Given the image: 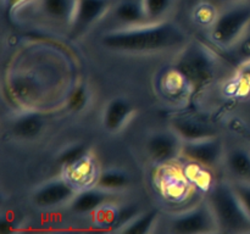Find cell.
Segmentation results:
<instances>
[{
	"mask_svg": "<svg viewBox=\"0 0 250 234\" xmlns=\"http://www.w3.org/2000/svg\"><path fill=\"white\" fill-rule=\"evenodd\" d=\"M116 195L115 193L106 192V190L92 185V187L81 189L67 207L77 214H89L93 212H98L110 202H114Z\"/></svg>",
	"mask_w": 250,
	"mask_h": 234,
	"instance_id": "4fadbf2b",
	"label": "cell"
},
{
	"mask_svg": "<svg viewBox=\"0 0 250 234\" xmlns=\"http://www.w3.org/2000/svg\"><path fill=\"white\" fill-rule=\"evenodd\" d=\"M77 0H33L12 16L11 21L32 23L49 32L70 31Z\"/></svg>",
	"mask_w": 250,
	"mask_h": 234,
	"instance_id": "277c9868",
	"label": "cell"
},
{
	"mask_svg": "<svg viewBox=\"0 0 250 234\" xmlns=\"http://www.w3.org/2000/svg\"><path fill=\"white\" fill-rule=\"evenodd\" d=\"M66 172V177L71 180L80 189L92 187L97 180L99 172L95 167V162L93 156L89 153L78 160L77 162L72 163L68 167L63 168Z\"/></svg>",
	"mask_w": 250,
	"mask_h": 234,
	"instance_id": "e0dca14e",
	"label": "cell"
},
{
	"mask_svg": "<svg viewBox=\"0 0 250 234\" xmlns=\"http://www.w3.org/2000/svg\"><path fill=\"white\" fill-rule=\"evenodd\" d=\"M208 201L214 211L219 233H249L250 216L234 192L232 182H215Z\"/></svg>",
	"mask_w": 250,
	"mask_h": 234,
	"instance_id": "3957f363",
	"label": "cell"
},
{
	"mask_svg": "<svg viewBox=\"0 0 250 234\" xmlns=\"http://www.w3.org/2000/svg\"><path fill=\"white\" fill-rule=\"evenodd\" d=\"M159 222V212L156 210H149L146 212H139L138 214L129 219L126 224L117 229L120 233L146 234L151 233L156 228Z\"/></svg>",
	"mask_w": 250,
	"mask_h": 234,
	"instance_id": "ffe728a7",
	"label": "cell"
},
{
	"mask_svg": "<svg viewBox=\"0 0 250 234\" xmlns=\"http://www.w3.org/2000/svg\"><path fill=\"white\" fill-rule=\"evenodd\" d=\"M224 5L234 4V2H242V1H248V0H220Z\"/></svg>",
	"mask_w": 250,
	"mask_h": 234,
	"instance_id": "83f0119b",
	"label": "cell"
},
{
	"mask_svg": "<svg viewBox=\"0 0 250 234\" xmlns=\"http://www.w3.org/2000/svg\"><path fill=\"white\" fill-rule=\"evenodd\" d=\"M214 58L203 45L188 43L183 48L182 55L176 63V70L190 85H199L214 75Z\"/></svg>",
	"mask_w": 250,
	"mask_h": 234,
	"instance_id": "52a82bcc",
	"label": "cell"
},
{
	"mask_svg": "<svg viewBox=\"0 0 250 234\" xmlns=\"http://www.w3.org/2000/svg\"><path fill=\"white\" fill-rule=\"evenodd\" d=\"M183 140L172 128L151 134L146 144V154L156 165H167L182 155Z\"/></svg>",
	"mask_w": 250,
	"mask_h": 234,
	"instance_id": "8fae6325",
	"label": "cell"
},
{
	"mask_svg": "<svg viewBox=\"0 0 250 234\" xmlns=\"http://www.w3.org/2000/svg\"><path fill=\"white\" fill-rule=\"evenodd\" d=\"M93 185L106 192L119 194L131 187L132 178L128 173L120 168H107L99 172L97 180Z\"/></svg>",
	"mask_w": 250,
	"mask_h": 234,
	"instance_id": "ac0fdd59",
	"label": "cell"
},
{
	"mask_svg": "<svg viewBox=\"0 0 250 234\" xmlns=\"http://www.w3.org/2000/svg\"><path fill=\"white\" fill-rule=\"evenodd\" d=\"M188 2H189V4H192V5H194V4H197V2H199V1H202V0H187Z\"/></svg>",
	"mask_w": 250,
	"mask_h": 234,
	"instance_id": "f1b7e54d",
	"label": "cell"
},
{
	"mask_svg": "<svg viewBox=\"0 0 250 234\" xmlns=\"http://www.w3.org/2000/svg\"><path fill=\"white\" fill-rule=\"evenodd\" d=\"M80 190V188L73 184L66 176H61L38 185L32 193V201L42 210L68 206Z\"/></svg>",
	"mask_w": 250,
	"mask_h": 234,
	"instance_id": "ba28073f",
	"label": "cell"
},
{
	"mask_svg": "<svg viewBox=\"0 0 250 234\" xmlns=\"http://www.w3.org/2000/svg\"><path fill=\"white\" fill-rule=\"evenodd\" d=\"M45 127V118L39 110H22L10 123L12 136L29 140L41 136Z\"/></svg>",
	"mask_w": 250,
	"mask_h": 234,
	"instance_id": "5bb4252c",
	"label": "cell"
},
{
	"mask_svg": "<svg viewBox=\"0 0 250 234\" xmlns=\"http://www.w3.org/2000/svg\"><path fill=\"white\" fill-rule=\"evenodd\" d=\"M217 12L219 11H216L214 5L202 0V1L193 5L192 19L199 26H207L209 28L216 19Z\"/></svg>",
	"mask_w": 250,
	"mask_h": 234,
	"instance_id": "603a6c76",
	"label": "cell"
},
{
	"mask_svg": "<svg viewBox=\"0 0 250 234\" xmlns=\"http://www.w3.org/2000/svg\"><path fill=\"white\" fill-rule=\"evenodd\" d=\"M23 60L9 68L4 89L23 110H39L67 97L71 87V62L53 46H41L21 56Z\"/></svg>",
	"mask_w": 250,
	"mask_h": 234,
	"instance_id": "6da1fadb",
	"label": "cell"
},
{
	"mask_svg": "<svg viewBox=\"0 0 250 234\" xmlns=\"http://www.w3.org/2000/svg\"><path fill=\"white\" fill-rule=\"evenodd\" d=\"M229 54L237 60L250 61V28L239 39L238 43L229 50Z\"/></svg>",
	"mask_w": 250,
	"mask_h": 234,
	"instance_id": "d4e9b609",
	"label": "cell"
},
{
	"mask_svg": "<svg viewBox=\"0 0 250 234\" xmlns=\"http://www.w3.org/2000/svg\"><path fill=\"white\" fill-rule=\"evenodd\" d=\"M32 1H33V0H1L2 11H4L5 16L11 21L12 16H14L19 10H21L22 7H24L26 5H28L29 2Z\"/></svg>",
	"mask_w": 250,
	"mask_h": 234,
	"instance_id": "4316f807",
	"label": "cell"
},
{
	"mask_svg": "<svg viewBox=\"0 0 250 234\" xmlns=\"http://www.w3.org/2000/svg\"><path fill=\"white\" fill-rule=\"evenodd\" d=\"M171 128L183 141L199 140L216 136V129L192 117H175L171 122Z\"/></svg>",
	"mask_w": 250,
	"mask_h": 234,
	"instance_id": "2e32d148",
	"label": "cell"
},
{
	"mask_svg": "<svg viewBox=\"0 0 250 234\" xmlns=\"http://www.w3.org/2000/svg\"><path fill=\"white\" fill-rule=\"evenodd\" d=\"M231 182L232 185H233L234 192L237 193L239 200H241L250 216V180L234 179L231 180Z\"/></svg>",
	"mask_w": 250,
	"mask_h": 234,
	"instance_id": "484cf974",
	"label": "cell"
},
{
	"mask_svg": "<svg viewBox=\"0 0 250 234\" xmlns=\"http://www.w3.org/2000/svg\"><path fill=\"white\" fill-rule=\"evenodd\" d=\"M167 232L173 234L219 233L216 218L208 199L172 214L167 221Z\"/></svg>",
	"mask_w": 250,
	"mask_h": 234,
	"instance_id": "8992f818",
	"label": "cell"
},
{
	"mask_svg": "<svg viewBox=\"0 0 250 234\" xmlns=\"http://www.w3.org/2000/svg\"><path fill=\"white\" fill-rule=\"evenodd\" d=\"M115 0H77L72 24L67 33V38L77 40L88 33L90 29L99 26Z\"/></svg>",
	"mask_w": 250,
	"mask_h": 234,
	"instance_id": "9c48e42d",
	"label": "cell"
},
{
	"mask_svg": "<svg viewBox=\"0 0 250 234\" xmlns=\"http://www.w3.org/2000/svg\"><path fill=\"white\" fill-rule=\"evenodd\" d=\"M90 99H92V95H90L89 87L85 83H77L71 88L65 102L70 111L80 114L89 106Z\"/></svg>",
	"mask_w": 250,
	"mask_h": 234,
	"instance_id": "7402d4cb",
	"label": "cell"
},
{
	"mask_svg": "<svg viewBox=\"0 0 250 234\" xmlns=\"http://www.w3.org/2000/svg\"><path fill=\"white\" fill-rule=\"evenodd\" d=\"M89 153V149L83 144H73V145L66 146L60 153L58 157V162L60 163L61 167L66 168L72 163L77 162L82 157H84Z\"/></svg>",
	"mask_w": 250,
	"mask_h": 234,
	"instance_id": "cb8c5ba5",
	"label": "cell"
},
{
	"mask_svg": "<svg viewBox=\"0 0 250 234\" xmlns=\"http://www.w3.org/2000/svg\"><path fill=\"white\" fill-rule=\"evenodd\" d=\"M225 155L224 143L216 136L199 140L183 141L182 156L203 167H216L225 161Z\"/></svg>",
	"mask_w": 250,
	"mask_h": 234,
	"instance_id": "30bf717a",
	"label": "cell"
},
{
	"mask_svg": "<svg viewBox=\"0 0 250 234\" xmlns=\"http://www.w3.org/2000/svg\"><path fill=\"white\" fill-rule=\"evenodd\" d=\"M148 23L142 0H115L100 24L106 29L126 28Z\"/></svg>",
	"mask_w": 250,
	"mask_h": 234,
	"instance_id": "7c38bea8",
	"label": "cell"
},
{
	"mask_svg": "<svg viewBox=\"0 0 250 234\" xmlns=\"http://www.w3.org/2000/svg\"><path fill=\"white\" fill-rule=\"evenodd\" d=\"M134 114V107L125 98H114L103 112V126L110 133L122 131Z\"/></svg>",
	"mask_w": 250,
	"mask_h": 234,
	"instance_id": "9a60e30c",
	"label": "cell"
},
{
	"mask_svg": "<svg viewBox=\"0 0 250 234\" xmlns=\"http://www.w3.org/2000/svg\"><path fill=\"white\" fill-rule=\"evenodd\" d=\"M188 39L187 31L168 19L141 26L106 29L100 36V44L107 50L119 53L150 54L183 49Z\"/></svg>",
	"mask_w": 250,
	"mask_h": 234,
	"instance_id": "7a4b0ae2",
	"label": "cell"
},
{
	"mask_svg": "<svg viewBox=\"0 0 250 234\" xmlns=\"http://www.w3.org/2000/svg\"><path fill=\"white\" fill-rule=\"evenodd\" d=\"M224 6L208 28V38L216 48L229 51L250 28V1Z\"/></svg>",
	"mask_w": 250,
	"mask_h": 234,
	"instance_id": "5b68a950",
	"label": "cell"
},
{
	"mask_svg": "<svg viewBox=\"0 0 250 234\" xmlns=\"http://www.w3.org/2000/svg\"><path fill=\"white\" fill-rule=\"evenodd\" d=\"M225 163L234 179L250 180V153L247 149L234 148L226 153Z\"/></svg>",
	"mask_w": 250,
	"mask_h": 234,
	"instance_id": "d6986e66",
	"label": "cell"
},
{
	"mask_svg": "<svg viewBox=\"0 0 250 234\" xmlns=\"http://www.w3.org/2000/svg\"><path fill=\"white\" fill-rule=\"evenodd\" d=\"M142 4L148 23H151L170 19L177 0H142Z\"/></svg>",
	"mask_w": 250,
	"mask_h": 234,
	"instance_id": "44dd1931",
	"label": "cell"
}]
</instances>
